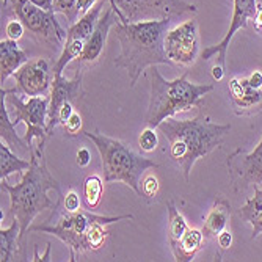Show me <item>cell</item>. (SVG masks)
Listing matches in <instances>:
<instances>
[{"mask_svg":"<svg viewBox=\"0 0 262 262\" xmlns=\"http://www.w3.org/2000/svg\"><path fill=\"white\" fill-rule=\"evenodd\" d=\"M171 22L173 19L140 22H124L120 19L115 24L113 32L121 46V52L115 60V66L127 71L130 86H135L146 68L156 64H173L166 57L163 44Z\"/></svg>","mask_w":262,"mask_h":262,"instance_id":"6da1fadb","label":"cell"},{"mask_svg":"<svg viewBox=\"0 0 262 262\" xmlns=\"http://www.w3.org/2000/svg\"><path fill=\"white\" fill-rule=\"evenodd\" d=\"M30 162V168L22 176L19 184L10 185L7 179H0L2 190L10 195V215L20 225V245L26 241L36 215L46 209L55 207L57 203L54 204L47 193L55 190L58 196L61 195L60 184L47 170L44 160V145H36V148H32Z\"/></svg>","mask_w":262,"mask_h":262,"instance_id":"7a4b0ae2","label":"cell"},{"mask_svg":"<svg viewBox=\"0 0 262 262\" xmlns=\"http://www.w3.org/2000/svg\"><path fill=\"white\" fill-rule=\"evenodd\" d=\"M157 129L168 140L170 157L188 182L195 162L222 145L225 135L231 130V124H215L209 116L198 115L193 120L166 118Z\"/></svg>","mask_w":262,"mask_h":262,"instance_id":"3957f363","label":"cell"},{"mask_svg":"<svg viewBox=\"0 0 262 262\" xmlns=\"http://www.w3.org/2000/svg\"><path fill=\"white\" fill-rule=\"evenodd\" d=\"M213 90L212 85H198L187 80V73L174 80H166L156 66L151 68V96L145 123L157 127L166 118L193 107H203V98Z\"/></svg>","mask_w":262,"mask_h":262,"instance_id":"277c9868","label":"cell"},{"mask_svg":"<svg viewBox=\"0 0 262 262\" xmlns=\"http://www.w3.org/2000/svg\"><path fill=\"white\" fill-rule=\"evenodd\" d=\"M93 145L96 146L101 156L104 181L105 182H123L129 185L134 192L141 196V178L149 168H157V163L148 157H143L126 143L110 138L99 130L82 132Z\"/></svg>","mask_w":262,"mask_h":262,"instance_id":"5b68a950","label":"cell"},{"mask_svg":"<svg viewBox=\"0 0 262 262\" xmlns=\"http://www.w3.org/2000/svg\"><path fill=\"white\" fill-rule=\"evenodd\" d=\"M54 210L58 213L55 222H52L49 219L42 225L30 226L29 232L41 231V232H47V234H52V235L58 237L71 251L69 260H76L77 254L88 251V234L94 223L99 222L104 225H110L115 222L134 219V215H130V213H127V215H118V217H107V215H96V213H91L90 210H83V209L69 212L63 207V210L58 212L57 204H55Z\"/></svg>","mask_w":262,"mask_h":262,"instance_id":"8992f818","label":"cell"},{"mask_svg":"<svg viewBox=\"0 0 262 262\" xmlns=\"http://www.w3.org/2000/svg\"><path fill=\"white\" fill-rule=\"evenodd\" d=\"M20 91L16 88L5 90L7 104L11 108V120L14 126L20 121L27 124L26 140L29 143L30 149L33 148V140H36V145H46V140L49 137L47 132V116H49V104L51 96H30L29 101H24L20 96Z\"/></svg>","mask_w":262,"mask_h":262,"instance_id":"52a82bcc","label":"cell"},{"mask_svg":"<svg viewBox=\"0 0 262 262\" xmlns=\"http://www.w3.org/2000/svg\"><path fill=\"white\" fill-rule=\"evenodd\" d=\"M121 20L140 22L152 19H174L195 13L196 7L184 0H108Z\"/></svg>","mask_w":262,"mask_h":262,"instance_id":"ba28073f","label":"cell"},{"mask_svg":"<svg viewBox=\"0 0 262 262\" xmlns=\"http://www.w3.org/2000/svg\"><path fill=\"white\" fill-rule=\"evenodd\" d=\"M5 8H10L16 19L24 27L44 41H54L55 44H64L66 33L55 17L54 11H47L29 0H4Z\"/></svg>","mask_w":262,"mask_h":262,"instance_id":"9c48e42d","label":"cell"},{"mask_svg":"<svg viewBox=\"0 0 262 262\" xmlns=\"http://www.w3.org/2000/svg\"><path fill=\"white\" fill-rule=\"evenodd\" d=\"M104 7H105V0H98L96 5L90 8L85 14H82V17L77 22H74L73 26H69L63 44V51L57 58V61L54 63V76L61 74L64 68L73 60H77L79 55L83 52L85 46L91 38L94 27H96V24L102 14Z\"/></svg>","mask_w":262,"mask_h":262,"instance_id":"30bf717a","label":"cell"},{"mask_svg":"<svg viewBox=\"0 0 262 262\" xmlns=\"http://www.w3.org/2000/svg\"><path fill=\"white\" fill-rule=\"evenodd\" d=\"M165 52L173 64L192 66L200 54V30L196 19H188L165 35Z\"/></svg>","mask_w":262,"mask_h":262,"instance_id":"8fae6325","label":"cell"},{"mask_svg":"<svg viewBox=\"0 0 262 262\" xmlns=\"http://www.w3.org/2000/svg\"><path fill=\"white\" fill-rule=\"evenodd\" d=\"M226 165L235 192H245L248 185L262 184V138L251 152L234 151Z\"/></svg>","mask_w":262,"mask_h":262,"instance_id":"7c38bea8","label":"cell"},{"mask_svg":"<svg viewBox=\"0 0 262 262\" xmlns=\"http://www.w3.org/2000/svg\"><path fill=\"white\" fill-rule=\"evenodd\" d=\"M17 90L26 96H44L52 86V71L46 58H33L13 74Z\"/></svg>","mask_w":262,"mask_h":262,"instance_id":"4fadbf2b","label":"cell"},{"mask_svg":"<svg viewBox=\"0 0 262 262\" xmlns=\"http://www.w3.org/2000/svg\"><path fill=\"white\" fill-rule=\"evenodd\" d=\"M256 10H257L256 0H234V11H232V19H231V26H229L228 33L219 44L206 47L201 54L203 60H210L213 57H217V63L225 68L226 66V52H228V47L231 44L232 36L235 35L237 30L247 29L248 20L254 19Z\"/></svg>","mask_w":262,"mask_h":262,"instance_id":"5bb4252c","label":"cell"},{"mask_svg":"<svg viewBox=\"0 0 262 262\" xmlns=\"http://www.w3.org/2000/svg\"><path fill=\"white\" fill-rule=\"evenodd\" d=\"M82 71H77L73 79H66L61 74L54 76L52 88H51V104H49V116H47V132L49 137L54 132V127L58 126V112L61 105L68 101L74 102L79 99L82 93Z\"/></svg>","mask_w":262,"mask_h":262,"instance_id":"9a60e30c","label":"cell"},{"mask_svg":"<svg viewBox=\"0 0 262 262\" xmlns=\"http://www.w3.org/2000/svg\"><path fill=\"white\" fill-rule=\"evenodd\" d=\"M118 20H120V16H118L115 8L110 5L101 14L96 27H94V32H93L91 38L88 39L83 52L77 58L79 63H94L101 57L104 47H105V42H107V38H108V33L115 27V24Z\"/></svg>","mask_w":262,"mask_h":262,"instance_id":"2e32d148","label":"cell"},{"mask_svg":"<svg viewBox=\"0 0 262 262\" xmlns=\"http://www.w3.org/2000/svg\"><path fill=\"white\" fill-rule=\"evenodd\" d=\"M229 96L237 115H251L262 107V91L251 86L248 79H231Z\"/></svg>","mask_w":262,"mask_h":262,"instance_id":"e0dca14e","label":"cell"},{"mask_svg":"<svg viewBox=\"0 0 262 262\" xmlns=\"http://www.w3.org/2000/svg\"><path fill=\"white\" fill-rule=\"evenodd\" d=\"M27 61L29 55L17 41L10 38L0 41V82L5 83V80Z\"/></svg>","mask_w":262,"mask_h":262,"instance_id":"ac0fdd59","label":"cell"},{"mask_svg":"<svg viewBox=\"0 0 262 262\" xmlns=\"http://www.w3.org/2000/svg\"><path fill=\"white\" fill-rule=\"evenodd\" d=\"M231 217V204L225 196H217L215 203H213L210 212L207 213V217L203 225V235L206 241L217 239V235L226 229V225Z\"/></svg>","mask_w":262,"mask_h":262,"instance_id":"d6986e66","label":"cell"},{"mask_svg":"<svg viewBox=\"0 0 262 262\" xmlns=\"http://www.w3.org/2000/svg\"><path fill=\"white\" fill-rule=\"evenodd\" d=\"M0 96H2V102H0V137H2V141L7 143L13 149H19L24 154H30L32 149L29 146V143L16 134V126L10 118V113L7 108L8 104H7V96H5L4 88L0 91Z\"/></svg>","mask_w":262,"mask_h":262,"instance_id":"ffe728a7","label":"cell"},{"mask_svg":"<svg viewBox=\"0 0 262 262\" xmlns=\"http://www.w3.org/2000/svg\"><path fill=\"white\" fill-rule=\"evenodd\" d=\"M204 241L206 239H204L201 229L188 228L187 232L181 237V241L174 247H171L174 260H178V262H190V260H193L196 253L201 250Z\"/></svg>","mask_w":262,"mask_h":262,"instance_id":"44dd1931","label":"cell"},{"mask_svg":"<svg viewBox=\"0 0 262 262\" xmlns=\"http://www.w3.org/2000/svg\"><path fill=\"white\" fill-rule=\"evenodd\" d=\"M253 190V196L247 200L244 206L237 209V215L253 226L251 239H256L259 234H262V188L254 185Z\"/></svg>","mask_w":262,"mask_h":262,"instance_id":"7402d4cb","label":"cell"},{"mask_svg":"<svg viewBox=\"0 0 262 262\" xmlns=\"http://www.w3.org/2000/svg\"><path fill=\"white\" fill-rule=\"evenodd\" d=\"M19 245H20V225L16 219H13L11 226L0 229V260L2 262L13 260Z\"/></svg>","mask_w":262,"mask_h":262,"instance_id":"603a6c76","label":"cell"},{"mask_svg":"<svg viewBox=\"0 0 262 262\" xmlns=\"http://www.w3.org/2000/svg\"><path fill=\"white\" fill-rule=\"evenodd\" d=\"M32 162L17 157L7 143L0 145V179H7L13 173H20L30 168Z\"/></svg>","mask_w":262,"mask_h":262,"instance_id":"cb8c5ba5","label":"cell"},{"mask_svg":"<svg viewBox=\"0 0 262 262\" xmlns=\"http://www.w3.org/2000/svg\"><path fill=\"white\" fill-rule=\"evenodd\" d=\"M166 209H168V228H166V234H168V244L170 247H174L181 237L187 232L188 225L184 215L179 212L176 204L170 200L166 203Z\"/></svg>","mask_w":262,"mask_h":262,"instance_id":"d4e9b609","label":"cell"},{"mask_svg":"<svg viewBox=\"0 0 262 262\" xmlns=\"http://www.w3.org/2000/svg\"><path fill=\"white\" fill-rule=\"evenodd\" d=\"M104 182L98 174L88 176L83 182V198L88 209H96L104 195Z\"/></svg>","mask_w":262,"mask_h":262,"instance_id":"484cf974","label":"cell"},{"mask_svg":"<svg viewBox=\"0 0 262 262\" xmlns=\"http://www.w3.org/2000/svg\"><path fill=\"white\" fill-rule=\"evenodd\" d=\"M54 11L63 14L68 19L69 26L77 22L79 16V0H54Z\"/></svg>","mask_w":262,"mask_h":262,"instance_id":"4316f807","label":"cell"},{"mask_svg":"<svg viewBox=\"0 0 262 262\" xmlns=\"http://www.w3.org/2000/svg\"><path fill=\"white\" fill-rule=\"evenodd\" d=\"M138 145H140V149L145 151V152H152L157 149L159 146V137H157V132H156V127H146L140 134V138H138Z\"/></svg>","mask_w":262,"mask_h":262,"instance_id":"83f0119b","label":"cell"},{"mask_svg":"<svg viewBox=\"0 0 262 262\" xmlns=\"http://www.w3.org/2000/svg\"><path fill=\"white\" fill-rule=\"evenodd\" d=\"M140 187H141V196H145L146 200H149V198H154L157 195L160 184H159V179L154 174H148V176L143 178Z\"/></svg>","mask_w":262,"mask_h":262,"instance_id":"f1b7e54d","label":"cell"},{"mask_svg":"<svg viewBox=\"0 0 262 262\" xmlns=\"http://www.w3.org/2000/svg\"><path fill=\"white\" fill-rule=\"evenodd\" d=\"M63 129L68 137H77L82 132V116L77 112H74L73 116H71L66 121V124L63 126Z\"/></svg>","mask_w":262,"mask_h":262,"instance_id":"f546056e","label":"cell"},{"mask_svg":"<svg viewBox=\"0 0 262 262\" xmlns=\"http://www.w3.org/2000/svg\"><path fill=\"white\" fill-rule=\"evenodd\" d=\"M24 30H26V27H24V24L19 20V19H11L8 24H7V27H5V33L10 39H20L24 36Z\"/></svg>","mask_w":262,"mask_h":262,"instance_id":"4dcf8cb0","label":"cell"},{"mask_svg":"<svg viewBox=\"0 0 262 262\" xmlns=\"http://www.w3.org/2000/svg\"><path fill=\"white\" fill-rule=\"evenodd\" d=\"M61 200H63V207L69 212L80 209V198H79V193L74 192V190H69L66 195H61Z\"/></svg>","mask_w":262,"mask_h":262,"instance_id":"1f68e13d","label":"cell"},{"mask_svg":"<svg viewBox=\"0 0 262 262\" xmlns=\"http://www.w3.org/2000/svg\"><path fill=\"white\" fill-rule=\"evenodd\" d=\"M73 113H74V105H73V102H71V101L64 102V104L61 105L60 112H58V124H60V126H64L66 121L69 120L71 116H73Z\"/></svg>","mask_w":262,"mask_h":262,"instance_id":"d6a6232c","label":"cell"},{"mask_svg":"<svg viewBox=\"0 0 262 262\" xmlns=\"http://www.w3.org/2000/svg\"><path fill=\"white\" fill-rule=\"evenodd\" d=\"M217 244L222 250H228L231 245H232V232H229L228 229L222 231L219 235H217Z\"/></svg>","mask_w":262,"mask_h":262,"instance_id":"836d02e7","label":"cell"},{"mask_svg":"<svg viewBox=\"0 0 262 262\" xmlns=\"http://www.w3.org/2000/svg\"><path fill=\"white\" fill-rule=\"evenodd\" d=\"M90 162H91V152L86 148H80L77 151V165L85 168V166L90 165Z\"/></svg>","mask_w":262,"mask_h":262,"instance_id":"e575fe53","label":"cell"},{"mask_svg":"<svg viewBox=\"0 0 262 262\" xmlns=\"http://www.w3.org/2000/svg\"><path fill=\"white\" fill-rule=\"evenodd\" d=\"M247 79H248V82H250L251 86H254L257 90L262 88V73H260V71H254V73L250 77H247Z\"/></svg>","mask_w":262,"mask_h":262,"instance_id":"d590c367","label":"cell"},{"mask_svg":"<svg viewBox=\"0 0 262 262\" xmlns=\"http://www.w3.org/2000/svg\"><path fill=\"white\" fill-rule=\"evenodd\" d=\"M29 2H32V4H35V5L47 10V11H54V0H29Z\"/></svg>","mask_w":262,"mask_h":262,"instance_id":"8d00e7d4","label":"cell"},{"mask_svg":"<svg viewBox=\"0 0 262 262\" xmlns=\"http://www.w3.org/2000/svg\"><path fill=\"white\" fill-rule=\"evenodd\" d=\"M98 0H79V11L82 14H85L90 8H93L94 5H96Z\"/></svg>","mask_w":262,"mask_h":262,"instance_id":"74e56055","label":"cell"},{"mask_svg":"<svg viewBox=\"0 0 262 262\" xmlns=\"http://www.w3.org/2000/svg\"><path fill=\"white\" fill-rule=\"evenodd\" d=\"M254 27L256 30H262V4H257V10L254 14Z\"/></svg>","mask_w":262,"mask_h":262,"instance_id":"f35d334b","label":"cell"},{"mask_svg":"<svg viewBox=\"0 0 262 262\" xmlns=\"http://www.w3.org/2000/svg\"><path fill=\"white\" fill-rule=\"evenodd\" d=\"M212 77L215 79V80H222L225 77V68L217 63L215 66L212 68Z\"/></svg>","mask_w":262,"mask_h":262,"instance_id":"ab89813d","label":"cell"},{"mask_svg":"<svg viewBox=\"0 0 262 262\" xmlns=\"http://www.w3.org/2000/svg\"><path fill=\"white\" fill-rule=\"evenodd\" d=\"M33 260H52L51 259V244H47L46 253L44 254H38V248H35V259Z\"/></svg>","mask_w":262,"mask_h":262,"instance_id":"60d3db41","label":"cell"}]
</instances>
